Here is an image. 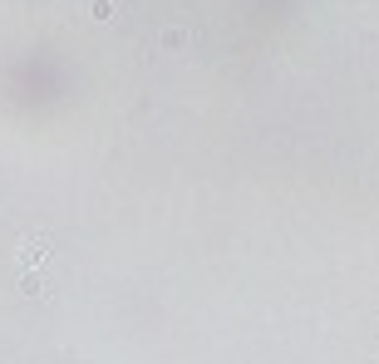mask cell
I'll return each mask as SVG.
<instances>
[{"mask_svg": "<svg viewBox=\"0 0 379 364\" xmlns=\"http://www.w3.org/2000/svg\"><path fill=\"white\" fill-rule=\"evenodd\" d=\"M45 256H50V241H45V236H25V241H20V266H25V271L40 266Z\"/></svg>", "mask_w": 379, "mask_h": 364, "instance_id": "cell-1", "label": "cell"}, {"mask_svg": "<svg viewBox=\"0 0 379 364\" xmlns=\"http://www.w3.org/2000/svg\"><path fill=\"white\" fill-rule=\"evenodd\" d=\"M20 291H25V295H45V286H40V276H30V271H25V276H20Z\"/></svg>", "mask_w": 379, "mask_h": 364, "instance_id": "cell-2", "label": "cell"}, {"mask_svg": "<svg viewBox=\"0 0 379 364\" xmlns=\"http://www.w3.org/2000/svg\"><path fill=\"white\" fill-rule=\"evenodd\" d=\"M94 20H113V5H109V0H94Z\"/></svg>", "mask_w": 379, "mask_h": 364, "instance_id": "cell-3", "label": "cell"}]
</instances>
